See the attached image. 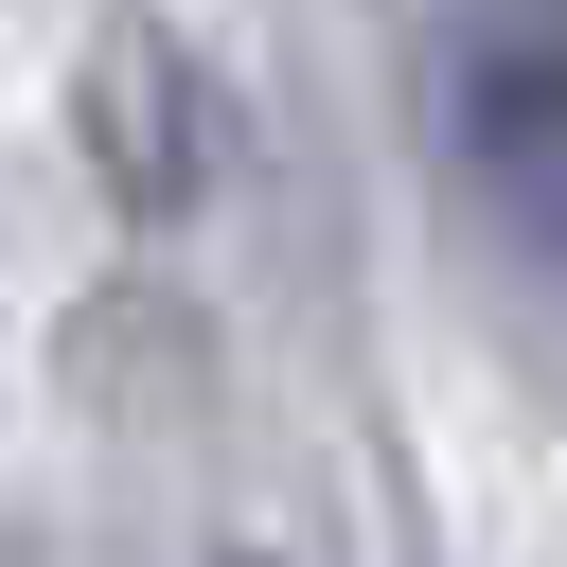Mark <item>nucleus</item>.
<instances>
[{
	"label": "nucleus",
	"instance_id": "f257e3e1",
	"mask_svg": "<svg viewBox=\"0 0 567 567\" xmlns=\"http://www.w3.org/2000/svg\"><path fill=\"white\" fill-rule=\"evenodd\" d=\"M425 159L514 284H567V0H425Z\"/></svg>",
	"mask_w": 567,
	"mask_h": 567
},
{
	"label": "nucleus",
	"instance_id": "f03ea898",
	"mask_svg": "<svg viewBox=\"0 0 567 567\" xmlns=\"http://www.w3.org/2000/svg\"><path fill=\"white\" fill-rule=\"evenodd\" d=\"M71 142H89L106 213L177 230V213H213V177H230V89H213V53H195V35L124 18V35L71 71Z\"/></svg>",
	"mask_w": 567,
	"mask_h": 567
}]
</instances>
